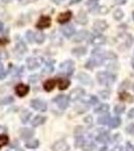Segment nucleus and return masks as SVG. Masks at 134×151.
<instances>
[{
  "label": "nucleus",
  "instance_id": "nucleus-1",
  "mask_svg": "<svg viewBox=\"0 0 134 151\" xmlns=\"http://www.w3.org/2000/svg\"><path fill=\"white\" fill-rule=\"evenodd\" d=\"M97 81L103 86H112L116 81V76L109 72H99L97 74Z\"/></svg>",
  "mask_w": 134,
  "mask_h": 151
},
{
  "label": "nucleus",
  "instance_id": "nucleus-2",
  "mask_svg": "<svg viewBox=\"0 0 134 151\" xmlns=\"http://www.w3.org/2000/svg\"><path fill=\"white\" fill-rule=\"evenodd\" d=\"M61 73L65 76H71L75 70V64L73 60H66L60 65Z\"/></svg>",
  "mask_w": 134,
  "mask_h": 151
},
{
  "label": "nucleus",
  "instance_id": "nucleus-3",
  "mask_svg": "<svg viewBox=\"0 0 134 151\" xmlns=\"http://www.w3.org/2000/svg\"><path fill=\"white\" fill-rule=\"evenodd\" d=\"M53 102L58 105V107L61 110H65V109H67V107L69 106L70 98L67 95H58V96H57L53 99Z\"/></svg>",
  "mask_w": 134,
  "mask_h": 151
},
{
  "label": "nucleus",
  "instance_id": "nucleus-4",
  "mask_svg": "<svg viewBox=\"0 0 134 151\" xmlns=\"http://www.w3.org/2000/svg\"><path fill=\"white\" fill-rule=\"evenodd\" d=\"M43 60L40 57H32V58H28L26 60V65H27L28 70H32L37 69L38 67H40L43 64Z\"/></svg>",
  "mask_w": 134,
  "mask_h": 151
},
{
  "label": "nucleus",
  "instance_id": "nucleus-5",
  "mask_svg": "<svg viewBox=\"0 0 134 151\" xmlns=\"http://www.w3.org/2000/svg\"><path fill=\"white\" fill-rule=\"evenodd\" d=\"M30 106L31 108H33L35 111L40 112H45L48 109V105L45 101L40 99H33L30 101Z\"/></svg>",
  "mask_w": 134,
  "mask_h": 151
},
{
  "label": "nucleus",
  "instance_id": "nucleus-6",
  "mask_svg": "<svg viewBox=\"0 0 134 151\" xmlns=\"http://www.w3.org/2000/svg\"><path fill=\"white\" fill-rule=\"evenodd\" d=\"M85 94H86V92H85V90L83 89V88H76V89L71 91L69 98L71 101H78V100L81 99L83 96H85Z\"/></svg>",
  "mask_w": 134,
  "mask_h": 151
},
{
  "label": "nucleus",
  "instance_id": "nucleus-7",
  "mask_svg": "<svg viewBox=\"0 0 134 151\" xmlns=\"http://www.w3.org/2000/svg\"><path fill=\"white\" fill-rule=\"evenodd\" d=\"M50 24H52V18H50V16H41V17L38 19L37 23H36V28L45 29V28L50 27Z\"/></svg>",
  "mask_w": 134,
  "mask_h": 151
},
{
  "label": "nucleus",
  "instance_id": "nucleus-8",
  "mask_svg": "<svg viewBox=\"0 0 134 151\" xmlns=\"http://www.w3.org/2000/svg\"><path fill=\"white\" fill-rule=\"evenodd\" d=\"M90 42L94 47H100V45H104L106 42V37L104 35H100V33H97L96 35L92 36L91 40H90Z\"/></svg>",
  "mask_w": 134,
  "mask_h": 151
},
{
  "label": "nucleus",
  "instance_id": "nucleus-9",
  "mask_svg": "<svg viewBox=\"0 0 134 151\" xmlns=\"http://www.w3.org/2000/svg\"><path fill=\"white\" fill-rule=\"evenodd\" d=\"M53 151H69L70 150V145L68 144L66 141L61 140L55 142L53 146Z\"/></svg>",
  "mask_w": 134,
  "mask_h": 151
},
{
  "label": "nucleus",
  "instance_id": "nucleus-10",
  "mask_svg": "<svg viewBox=\"0 0 134 151\" xmlns=\"http://www.w3.org/2000/svg\"><path fill=\"white\" fill-rule=\"evenodd\" d=\"M73 16V13L72 11H66V12H63V13H61L60 15L58 16L57 20L58 23L61 24H65L67 22H69L71 20V18H72Z\"/></svg>",
  "mask_w": 134,
  "mask_h": 151
},
{
  "label": "nucleus",
  "instance_id": "nucleus-11",
  "mask_svg": "<svg viewBox=\"0 0 134 151\" xmlns=\"http://www.w3.org/2000/svg\"><path fill=\"white\" fill-rule=\"evenodd\" d=\"M61 31H62V33L66 36V37L70 38L74 35L75 32H76V29H75L74 25H72V24H68V25L63 26L62 29H61Z\"/></svg>",
  "mask_w": 134,
  "mask_h": 151
},
{
  "label": "nucleus",
  "instance_id": "nucleus-12",
  "mask_svg": "<svg viewBox=\"0 0 134 151\" xmlns=\"http://www.w3.org/2000/svg\"><path fill=\"white\" fill-rule=\"evenodd\" d=\"M28 92H29V87L24 84H18L17 86L15 87V93L19 97L26 96V95L28 94Z\"/></svg>",
  "mask_w": 134,
  "mask_h": 151
},
{
  "label": "nucleus",
  "instance_id": "nucleus-13",
  "mask_svg": "<svg viewBox=\"0 0 134 151\" xmlns=\"http://www.w3.org/2000/svg\"><path fill=\"white\" fill-rule=\"evenodd\" d=\"M107 27H108V24H107L105 20H97L96 22L94 23V29L96 31H98V33L106 30Z\"/></svg>",
  "mask_w": 134,
  "mask_h": 151
},
{
  "label": "nucleus",
  "instance_id": "nucleus-14",
  "mask_svg": "<svg viewBox=\"0 0 134 151\" xmlns=\"http://www.w3.org/2000/svg\"><path fill=\"white\" fill-rule=\"evenodd\" d=\"M78 80L82 83L83 85H91L92 84V79L89 75H87L86 73H80L78 75Z\"/></svg>",
  "mask_w": 134,
  "mask_h": 151
},
{
  "label": "nucleus",
  "instance_id": "nucleus-15",
  "mask_svg": "<svg viewBox=\"0 0 134 151\" xmlns=\"http://www.w3.org/2000/svg\"><path fill=\"white\" fill-rule=\"evenodd\" d=\"M88 37H90V33L87 30H81L80 32H78V35L75 36L74 41L75 42H81L84 41L85 40H87Z\"/></svg>",
  "mask_w": 134,
  "mask_h": 151
},
{
  "label": "nucleus",
  "instance_id": "nucleus-16",
  "mask_svg": "<svg viewBox=\"0 0 134 151\" xmlns=\"http://www.w3.org/2000/svg\"><path fill=\"white\" fill-rule=\"evenodd\" d=\"M35 134V131L33 129H29V128H22L20 130V136L22 139H29L31 138Z\"/></svg>",
  "mask_w": 134,
  "mask_h": 151
},
{
  "label": "nucleus",
  "instance_id": "nucleus-17",
  "mask_svg": "<svg viewBox=\"0 0 134 151\" xmlns=\"http://www.w3.org/2000/svg\"><path fill=\"white\" fill-rule=\"evenodd\" d=\"M55 85H57V81L55 79H48L45 81V83L43 84V89L47 92H52L55 89Z\"/></svg>",
  "mask_w": 134,
  "mask_h": 151
},
{
  "label": "nucleus",
  "instance_id": "nucleus-18",
  "mask_svg": "<svg viewBox=\"0 0 134 151\" xmlns=\"http://www.w3.org/2000/svg\"><path fill=\"white\" fill-rule=\"evenodd\" d=\"M96 140L98 141V142H100V143L108 142V141L110 140V134H109L108 132H106V131H104V132H101L100 134L97 135Z\"/></svg>",
  "mask_w": 134,
  "mask_h": 151
},
{
  "label": "nucleus",
  "instance_id": "nucleus-19",
  "mask_svg": "<svg viewBox=\"0 0 134 151\" xmlns=\"http://www.w3.org/2000/svg\"><path fill=\"white\" fill-rule=\"evenodd\" d=\"M57 84L58 85L60 90H67L68 87L71 85V82L69 79H66V78H61L57 81Z\"/></svg>",
  "mask_w": 134,
  "mask_h": 151
},
{
  "label": "nucleus",
  "instance_id": "nucleus-20",
  "mask_svg": "<svg viewBox=\"0 0 134 151\" xmlns=\"http://www.w3.org/2000/svg\"><path fill=\"white\" fill-rule=\"evenodd\" d=\"M76 20H77L78 23L82 24V25H84V24H87V22H88V17H87V14L85 13L84 10H81V11L79 12V14H78Z\"/></svg>",
  "mask_w": 134,
  "mask_h": 151
},
{
  "label": "nucleus",
  "instance_id": "nucleus-21",
  "mask_svg": "<svg viewBox=\"0 0 134 151\" xmlns=\"http://www.w3.org/2000/svg\"><path fill=\"white\" fill-rule=\"evenodd\" d=\"M110 110V106L108 104H101L99 107L95 109V113L96 114H106Z\"/></svg>",
  "mask_w": 134,
  "mask_h": 151
},
{
  "label": "nucleus",
  "instance_id": "nucleus-22",
  "mask_svg": "<svg viewBox=\"0 0 134 151\" xmlns=\"http://www.w3.org/2000/svg\"><path fill=\"white\" fill-rule=\"evenodd\" d=\"M86 52H87V47H78L72 50V53L74 55H77V57H82V55H86Z\"/></svg>",
  "mask_w": 134,
  "mask_h": 151
},
{
  "label": "nucleus",
  "instance_id": "nucleus-23",
  "mask_svg": "<svg viewBox=\"0 0 134 151\" xmlns=\"http://www.w3.org/2000/svg\"><path fill=\"white\" fill-rule=\"evenodd\" d=\"M45 122V117L36 116L35 117V119H32V121H31V125H32L33 127H37V126L43 125Z\"/></svg>",
  "mask_w": 134,
  "mask_h": 151
},
{
  "label": "nucleus",
  "instance_id": "nucleus-24",
  "mask_svg": "<svg viewBox=\"0 0 134 151\" xmlns=\"http://www.w3.org/2000/svg\"><path fill=\"white\" fill-rule=\"evenodd\" d=\"M86 6L89 11L93 12L99 6V0H88L86 2Z\"/></svg>",
  "mask_w": 134,
  "mask_h": 151
},
{
  "label": "nucleus",
  "instance_id": "nucleus-25",
  "mask_svg": "<svg viewBox=\"0 0 134 151\" xmlns=\"http://www.w3.org/2000/svg\"><path fill=\"white\" fill-rule=\"evenodd\" d=\"M109 127L111 129H115L118 128L119 126L121 125V119L119 117H114V118H111L110 121H109Z\"/></svg>",
  "mask_w": 134,
  "mask_h": 151
},
{
  "label": "nucleus",
  "instance_id": "nucleus-26",
  "mask_svg": "<svg viewBox=\"0 0 134 151\" xmlns=\"http://www.w3.org/2000/svg\"><path fill=\"white\" fill-rule=\"evenodd\" d=\"M81 147L84 151H93L95 147H96V145L92 141H84V143L82 144Z\"/></svg>",
  "mask_w": 134,
  "mask_h": 151
},
{
  "label": "nucleus",
  "instance_id": "nucleus-27",
  "mask_svg": "<svg viewBox=\"0 0 134 151\" xmlns=\"http://www.w3.org/2000/svg\"><path fill=\"white\" fill-rule=\"evenodd\" d=\"M40 146V141L37 139H33V140H29L25 143V147L29 148V149H35Z\"/></svg>",
  "mask_w": 134,
  "mask_h": 151
},
{
  "label": "nucleus",
  "instance_id": "nucleus-28",
  "mask_svg": "<svg viewBox=\"0 0 134 151\" xmlns=\"http://www.w3.org/2000/svg\"><path fill=\"white\" fill-rule=\"evenodd\" d=\"M113 17L115 20H121L124 17V12L121 8H117L115 11L113 12Z\"/></svg>",
  "mask_w": 134,
  "mask_h": 151
},
{
  "label": "nucleus",
  "instance_id": "nucleus-29",
  "mask_svg": "<svg viewBox=\"0 0 134 151\" xmlns=\"http://www.w3.org/2000/svg\"><path fill=\"white\" fill-rule=\"evenodd\" d=\"M110 115H108V114H105V115H102L100 116L98 118V123L101 124V125H105V124L109 123V121H110Z\"/></svg>",
  "mask_w": 134,
  "mask_h": 151
},
{
  "label": "nucleus",
  "instance_id": "nucleus-30",
  "mask_svg": "<svg viewBox=\"0 0 134 151\" xmlns=\"http://www.w3.org/2000/svg\"><path fill=\"white\" fill-rule=\"evenodd\" d=\"M8 142H9L8 136L5 135V134H0V148H2L3 146L7 145Z\"/></svg>",
  "mask_w": 134,
  "mask_h": 151
},
{
  "label": "nucleus",
  "instance_id": "nucleus-31",
  "mask_svg": "<svg viewBox=\"0 0 134 151\" xmlns=\"http://www.w3.org/2000/svg\"><path fill=\"white\" fill-rule=\"evenodd\" d=\"M45 40V35L43 32H37L35 35V41H36L37 43H43Z\"/></svg>",
  "mask_w": 134,
  "mask_h": 151
},
{
  "label": "nucleus",
  "instance_id": "nucleus-32",
  "mask_svg": "<svg viewBox=\"0 0 134 151\" xmlns=\"http://www.w3.org/2000/svg\"><path fill=\"white\" fill-rule=\"evenodd\" d=\"M124 111H125V105L124 104H118L114 108V112H115V114H117V115H120V114L124 113Z\"/></svg>",
  "mask_w": 134,
  "mask_h": 151
},
{
  "label": "nucleus",
  "instance_id": "nucleus-33",
  "mask_svg": "<svg viewBox=\"0 0 134 151\" xmlns=\"http://www.w3.org/2000/svg\"><path fill=\"white\" fill-rule=\"evenodd\" d=\"M31 117V113L26 110H24L22 112V114H21L20 118H21V121H22V123H26L27 121L29 120V118Z\"/></svg>",
  "mask_w": 134,
  "mask_h": 151
},
{
  "label": "nucleus",
  "instance_id": "nucleus-34",
  "mask_svg": "<svg viewBox=\"0 0 134 151\" xmlns=\"http://www.w3.org/2000/svg\"><path fill=\"white\" fill-rule=\"evenodd\" d=\"M15 50H17V52H19V53H24L26 52V47H25V45L21 41V42H18L17 45H16V47H15Z\"/></svg>",
  "mask_w": 134,
  "mask_h": 151
},
{
  "label": "nucleus",
  "instance_id": "nucleus-35",
  "mask_svg": "<svg viewBox=\"0 0 134 151\" xmlns=\"http://www.w3.org/2000/svg\"><path fill=\"white\" fill-rule=\"evenodd\" d=\"M53 70V62H48L45 64V67L43 69V73H47V74H50Z\"/></svg>",
  "mask_w": 134,
  "mask_h": 151
},
{
  "label": "nucleus",
  "instance_id": "nucleus-36",
  "mask_svg": "<svg viewBox=\"0 0 134 151\" xmlns=\"http://www.w3.org/2000/svg\"><path fill=\"white\" fill-rule=\"evenodd\" d=\"M26 38H27V40L29 42H33V41H35V33L31 30H28L27 32H26Z\"/></svg>",
  "mask_w": 134,
  "mask_h": 151
},
{
  "label": "nucleus",
  "instance_id": "nucleus-37",
  "mask_svg": "<svg viewBox=\"0 0 134 151\" xmlns=\"http://www.w3.org/2000/svg\"><path fill=\"white\" fill-rule=\"evenodd\" d=\"M100 96H101L102 99H109L110 98V92L109 91H101L100 92Z\"/></svg>",
  "mask_w": 134,
  "mask_h": 151
},
{
  "label": "nucleus",
  "instance_id": "nucleus-38",
  "mask_svg": "<svg viewBox=\"0 0 134 151\" xmlns=\"http://www.w3.org/2000/svg\"><path fill=\"white\" fill-rule=\"evenodd\" d=\"M126 132L130 135H134V124H129L126 127Z\"/></svg>",
  "mask_w": 134,
  "mask_h": 151
},
{
  "label": "nucleus",
  "instance_id": "nucleus-39",
  "mask_svg": "<svg viewBox=\"0 0 134 151\" xmlns=\"http://www.w3.org/2000/svg\"><path fill=\"white\" fill-rule=\"evenodd\" d=\"M38 80H40V76H38V75H32V76H30V77H29L28 81L30 83H36Z\"/></svg>",
  "mask_w": 134,
  "mask_h": 151
},
{
  "label": "nucleus",
  "instance_id": "nucleus-40",
  "mask_svg": "<svg viewBox=\"0 0 134 151\" xmlns=\"http://www.w3.org/2000/svg\"><path fill=\"white\" fill-rule=\"evenodd\" d=\"M5 76H6V73H5V70H4L3 65H2V64H0V80H3L4 78H5Z\"/></svg>",
  "mask_w": 134,
  "mask_h": 151
},
{
  "label": "nucleus",
  "instance_id": "nucleus-41",
  "mask_svg": "<svg viewBox=\"0 0 134 151\" xmlns=\"http://www.w3.org/2000/svg\"><path fill=\"white\" fill-rule=\"evenodd\" d=\"M97 103H98V99H97V97L92 96L91 99H90V104H91V105H96Z\"/></svg>",
  "mask_w": 134,
  "mask_h": 151
},
{
  "label": "nucleus",
  "instance_id": "nucleus-42",
  "mask_svg": "<svg viewBox=\"0 0 134 151\" xmlns=\"http://www.w3.org/2000/svg\"><path fill=\"white\" fill-rule=\"evenodd\" d=\"M13 102V98H11V97H8V98L4 99L3 101H2L1 104H9V103H12Z\"/></svg>",
  "mask_w": 134,
  "mask_h": 151
},
{
  "label": "nucleus",
  "instance_id": "nucleus-43",
  "mask_svg": "<svg viewBox=\"0 0 134 151\" xmlns=\"http://www.w3.org/2000/svg\"><path fill=\"white\" fill-rule=\"evenodd\" d=\"M127 116H128L129 119H134V108L130 109V111H128Z\"/></svg>",
  "mask_w": 134,
  "mask_h": 151
},
{
  "label": "nucleus",
  "instance_id": "nucleus-44",
  "mask_svg": "<svg viewBox=\"0 0 134 151\" xmlns=\"http://www.w3.org/2000/svg\"><path fill=\"white\" fill-rule=\"evenodd\" d=\"M127 0H115V3L118 4V5H122V4H125Z\"/></svg>",
  "mask_w": 134,
  "mask_h": 151
},
{
  "label": "nucleus",
  "instance_id": "nucleus-45",
  "mask_svg": "<svg viewBox=\"0 0 134 151\" xmlns=\"http://www.w3.org/2000/svg\"><path fill=\"white\" fill-rule=\"evenodd\" d=\"M82 0H70V5H74V4H78V3H80Z\"/></svg>",
  "mask_w": 134,
  "mask_h": 151
},
{
  "label": "nucleus",
  "instance_id": "nucleus-46",
  "mask_svg": "<svg viewBox=\"0 0 134 151\" xmlns=\"http://www.w3.org/2000/svg\"><path fill=\"white\" fill-rule=\"evenodd\" d=\"M111 151H122V147H121V146H116V147H114Z\"/></svg>",
  "mask_w": 134,
  "mask_h": 151
},
{
  "label": "nucleus",
  "instance_id": "nucleus-47",
  "mask_svg": "<svg viewBox=\"0 0 134 151\" xmlns=\"http://www.w3.org/2000/svg\"><path fill=\"white\" fill-rule=\"evenodd\" d=\"M8 151H24V150H23V149H21V148L15 147V148H11V149H9Z\"/></svg>",
  "mask_w": 134,
  "mask_h": 151
},
{
  "label": "nucleus",
  "instance_id": "nucleus-48",
  "mask_svg": "<svg viewBox=\"0 0 134 151\" xmlns=\"http://www.w3.org/2000/svg\"><path fill=\"white\" fill-rule=\"evenodd\" d=\"M85 122L87 123H91L92 122V119H91V116H88L86 119H85Z\"/></svg>",
  "mask_w": 134,
  "mask_h": 151
},
{
  "label": "nucleus",
  "instance_id": "nucleus-49",
  "mask_svg": "<svg viewBox=\"0 0 134 151\" xmlns=\"http://www.w3.org/2000/svg\"><path fill=\"white\" fill-rule=\"evenodd\" d=\"M2 30H3V23L0 21V32H1Z\"/></svg>",
  "mask_w": 134,
  "mask_h": 151
},
{
  "label": "nucleus",
  "instance_id": "nucleus-50",
  "mask_svg": "<svg viewBox=\"0 0 134 151\" xmlns=\"http://www.w3.org/2000/svg\"><path fill=\"white\" fill-rule=\"evenodd\" d=\"M99 151H107V147H103V148H101Z\"/></svg>",
  "mask_w": 134,
  "mask_h": 151
},
{
  "label": "nucleus",
  "instance_id": "nucleus-51",
  "mask_svg": "<svg viewBox=\"0 0 134 151\" xmlns=\"http://www.w3.org/2000/svg\"><path fill=\"white\" fill-rule=\"evenodd\" d=\"M131 65H132V68H133V70H134V58L132 60V62H131Z\"/></svg>",
  "mask_w": 134,
  "mask_h": 151
},
{
  "label": "nucleus",
  "instance_id": "nucleus-52",
  "mask_svg": "<svg viewBox=\"0 0 134 151\" xmlns=\"http://www.w3.org/2000/svg\"><path fill=\"white\" fill-rule=\"evenodd\" d=\"M53 1H55V2H57V3H60V2L64 1V0H53Z\"/></svg>",
  "mask_w": 134,
  "mask_h": 151
},
{
  "label": "nucleus",
  "instance_id": "nucleus-53",
  "mask_svg": "<svg viewBox=\"0 0 134 151\" xmlns=\"http://www.w3.org/2000/svg\"><path fill=\"white\" fill-rule=\"evenodd\" d=\"M132 18H133V20H134V12L132 13Z\"/></svg>",
  "mask_w": 134,
  "mask_h": 151
},
{
  "label": "nucleus",
  "instance_id": "nucleus-54",
  "mask_svg": "<svg viewBox=\"0 0 134 151\" xmlns=\"http://www.w3.org/2000/svg\"><path fill=\"white\" fill-rule=\"evenodd\" d=\"M132 151H134V146H133V147H132Z\"/></svg>",
  "mask_w": 134,
  "mask_h": 151
},
{
  "label": "nucleus",
  "instance_id": "nucleus-55",
  "mask_svg": "<svg viewBox=\"0 0 134 151\" xmlns=\"http://www.w3.org/2000/svg\"><path fill=\"white\" fill-rule=\"evenodd\" d=\"M1 2H2V0H0V3H1Z\"/></svg>",
  "mask_w": 134,
  "mask_h": 151
},
{
  "label": "nucleus",
  "instance_id": "nucleus-56",
  "mask_svg": "<svg viewBox=\"0 0 134 151\" xmlns=\"http://www.w3.org/2000/svg\"><path fill=\"white\" fill-rule=\"evenodd\" d=\"M133 90H134V86H133Z\"/></svg>",
  "mask_w": 134,
  "mask_h": 151
}]
</instances>
